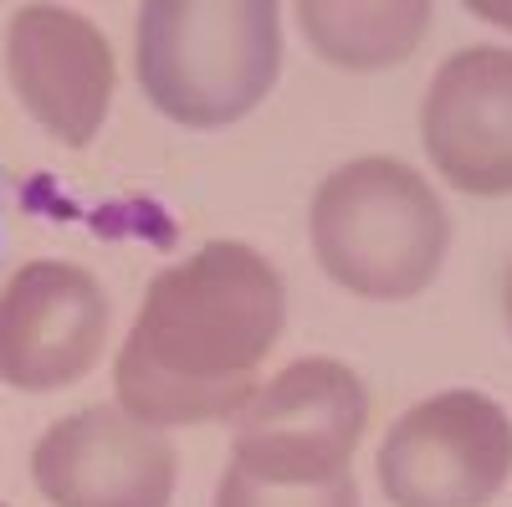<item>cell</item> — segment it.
<instances>
[{
	"label": "cell",
	"instance_id": "obj_1",
	"mask_svg": "<svg viewBox=\"0 0 512 507\" xmlns=\"http://www.w3.org/2000/svg\"><path fill=\"white\" fill-rule=\"evenodd\" d=\"M282 323L277 262L246 241H210L149 282L113 364L118 405L159 431L226 420L256 395Z\"/></svg>",
	"mask_w": 512,
	"mask_h": 507
},
{
	"label": "cell",
	"instance_id": "obj_2",
	"mask_svg": "<svg viewBox=\"0 0 512 507\" xmlns=\"http://www.w3.org/2000/svg\"><path fill=\"white\" fill-rule=\"evenodd\" d=\"M134 72L180 129L241 123L282 77V0H144Z\"/></svg>",
	"mask_w": 512,
	"mask_h": 507
},
{
	"label": "cell",
	"instance_id": "obj_3",
	"mask_svg": "<svg viewBox=\"0 0 512 507\" xmlns=\"http://www.w3.org/2000/svg\"><path fill=\"white\" fill-rule=\"evenodd\" d=\"M308 236L318 267L354 298L410 303L451 251V216L431 180L390 154L338 164L313 190Z\"/></svg>",
	"mask_w": 512,
	"mask_h": 507
},
{
	"label": "cell",
	"instance_id": "obj_4",
	"mask_svg": "<svg viewBox=\"0 0 512 507\" xmlns=\"http://www.w3.org/2000/svg\"><path fill=\"white\" fill-rule=\"evenodd\" d=\"M369 426L364 379L338 359H292L231 415V467L277 487L349 477Z\"/></svg>",
	"mask_w": 512,
	"mask_h": 507
},
{
	"label": "cell",
	"instance_id": "obj_5",
	"mask_svg": "<svg viewBox=\"0 0 512 507\" xmlns=\"http://www.w3.org/2000/svg\"><path fill=\"white\" fill-rule=\"evenodd\" d=\"M374 477L390 507H492L512 477V415L482 390H441L384 431Z\"/></svg>",
	"mask_w": 512,
	"mask_h": 507
},
{
	"label": "cell",
	"instance_id": "obj_6",
	"mask_svg": "<svg viewBox=\"0 0 512 507\" xmlns=\"http://www.w3.org/2000/svg\"><path fill=\"white\" fill-rule=\"evenodd\" d=\"M31 482L52 507H169L180 451L123 405H88L52 420L31 446Z\"/></svg>",
	"mask_w": 512,
	"mask_h": 507
},
{
	"label": "cell",
	"instance_id": "obj_7",
	"mask_svg": "<svg viewBox=\"0 0 512 507\" xmlns=\"http://www.w3.org/2000/svg\"><path fill=\"white\" fill-rule=\"evenodd\" d=\"M113 303L103 282L62 257H41L0 287V385L52 395L77 385L108 349Z\"/></svg>",
	"mask_w": 512,
	"mask_h": 507
},
{
	"label": "cell",
	"instance_id": "obj_8",
	"mask_svg": "<svg viewBox=\"0 0 512 507\" xmlns=\"http://www.w3.org/2000/svg\"><path fill=\"white\" fill-rule=\"evenodd\" d=\"M6 77L36 129L67 149H88L113 108L118 62L82 11L31 0L6 26Z\"/></svg>",
	"mask_w": 512,
	"mask_h": 507
},
{
	"label": "cell",
	"instance_id": "obj_9",
	"mask_svg": "<svg viewBox=\"0 0 512 507\" xmlns=\"http://www.w3.org/2000/svg\"><path fill=\"white\" fill-rule=\"evenodd\" d=\"M420 144L451 190L512 195V47H461L436 67L420 103Z\"/></svg>",
	"mask_w": 512,
	"mask_h": 507
},
{
	"label": "cell",
	"instance_id": "obj_10",
	"mask_svg": "<svg viewBox=\"0 0 512 507\" xmlns=\"http://www.w3.org/2000/svg\"><path fill=\"white\" fill-rule=\"evenodd\" d=\"M436 0H297L303 41L338 72H390L420 52Z\"/></svg>",
	"mask_w": 512,
	"mask_h": 507
},
{
	"label": "cell",
	"instance_id": "obj_11",
	"mask_svg": "<svg viewBox=\"0 0 512 507\" xmlns=\"http://www.w3.org/2000/svg\"><path fill=\"white\" fill-rule=\"evenodd\" d=\"M216 507H359V482L338 477L323 487H277V482H256L241 467H226L216 487Z\"/></svg>",
	"mask_w": 512,
	"mask_h": 507
},
{
	"label": "cell",
	"instance_id": "obj_12",
	"mask_svg": "<svg viewBox=\"0 0 512 507\" xmlns=\"http://www.w3.org/2000/svg\"><path fill=\"white\" fill-rule=\"evenodd\" d=\"M461 11H472L477 21H487L497 31H512V0H461Z\"/></svg>",
	"mask_w": 512,
	"mask_h": 507
},
{
	"label": "cell",
	"instance_id": "obj_13",
	"mask_svg": "<svg viewBox=\"0 0 512 507\" xmlns=\"http://www.w3.org/2000/svg\"><path fill=\"white\" fill-rule=\"evenodd\" d=\"M502 313H507V333H512V267H507V282H502Z\"/></svg>",
	"mask_w": 512,
	"mask_h": 507
},
{
	"label": "cell",
	"instance_id": "obj_14",
	"mask_svg": "<svg viewBox=\"0 0 512 507\" xmlns=\"http://www.w3.org/2000/svg\"><path fill=\"white\" fill-rule=\"evenodd\" d=\"M0 507H11V502H0Z\"/></svg>",
	"mask_w": 512,
	"mask_h": 507
}]
</instances>
